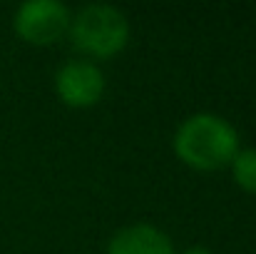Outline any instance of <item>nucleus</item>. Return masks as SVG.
<instances>
[{
	"label": "nucleus",
	"mask_w": 256,
	"mask_h": 254,
	"mask_svg": "<svg viewBox=\"0 0 256 254\" xmlns=\"http://www.w3.org/2000/svg\"><path fill=\"white\" fill-rule=\"evenodd\" d=\"M55 90L72 107L94 105L104 92V75L90 60H68L55 73Z\"/></svg>",
	"instance_id": "4"
},
{
	"label": "nucleus",
	"mask_w": 256,
	"mask_h": 254,
	"mask_svg": "<svg viewBox=\"0 0 256 254\" xmlns=\"http://www.w3.org/2000/svg\"><path fill=\"white\" fill-rule=\"evenodd\" d=\"M232 172H234V179L246 192H254L256 194V147L239 150L234 155V160H232Z\"/></svg>",
	"instance_id": "6"
},
{
	"label": "nucleus",
	"mask_w": 256,
	"mask_h": 254,
	"mask_svg": "<svg viewBox=\"0 0 256 254\" xmlns=\"http://www.w3.org/2000/svg\"><path fill=\"white\" fill-rule=\"evenodd\" d=\"M176 155L196 169H216L239 152V132L229 120L214 112L189 115L174 132Z\"/></svg>",
	"instance_id": "1"
},
{
	"label": "nucleus",
	"mask_w": 256,
	"mask_h": 254,
	"mask_svg": "<svg viewBox=\"0 0 256 254\" xmlns=\"http://www.w3.org/2000/svg\"><path fill=\"white\" fill-rule=\"evenodd\" d=\"M184 254H212V252H209L206 247H189Z\"/></svg>",
	"instance_id": "7"
},
{
	"label": "nucleus",
	"mask_w": 256,
	"mask_h": 254,
	"mask_svg": "<svg viewBox=\"0 0 256 254\" xmlns=\"http://www.w3.org/2000/svg\"><path fill=\"white\" fill-rule=\"evenodd\" d=\"M107 254H174V244L160 227L140 222L120 229L110 239Z\"/></svg>",
	"instance_id": "5"
},
{
	"label": "nucleus",
	"mask_w": 256,
	"mask_h": 254,
	"mask_svg": "<svg viewBox=\"0 0 256 254\" xmlns=\"http://www.w3.org/2000/svg\"><path fill=\"white\" fill-rule=\"evenodd\" d=\"M70 10L60 0H25L15 13L12 25L28 43L48 45L70 30Z\"/></svg>",
	"instance_id": "3"
},
{
	"label": "nucleus",
	"mask_w": 256,
	"mask_h": 254,
	"mask_svg": "<svg viewBox=\"0 0 256 254\" xmlns=\"http://www.w3.org/2000/svg\"><path fill=\"white\" fill-rule=\"evenodd\" d=\"M68 33L78 50L94 58H107L127 45L130 23L120 8L110 3H90L75 13Z\"/></svg>",
	"instance_id": "2"
}]
</instances>
